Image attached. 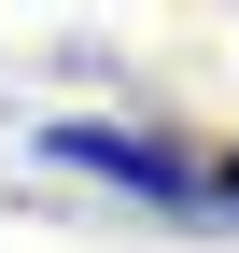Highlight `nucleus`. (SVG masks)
<instances>
[{"label": "nucleus", "instance_id": "nucleus-1", "mask_svg": "<svg viewBox=\"0 0 239 253\" xmlns=\"http://www.w3.org/2000/svg\"><path fill=\"white\" fill-rule=\"evenodd\" d=\"M42 155H56V169H84V183H113V197H141V211H183V225H211V155L155 141V126L56 113V126H42Z\"/></svg>", "mask_w": 239, "mask_h": 253}, {"label": "nucleus", "instance_id": "nucleus-2", "mask_svg": "<svg viewBox=\"0 0 239 253\" xmlns=\"http://www.w3.org/2000/svg\"><path fill=\"white\" fill-rule=\"evenodd\" d=\"M211 225H239V141L211 155Z\"/></svg>", "mask_w": 239, "mask_h": 253}]
</instances>
